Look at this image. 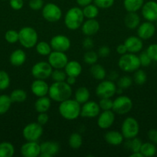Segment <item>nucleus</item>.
I'll return each instance as SVG.
<instances>
[{"mask_svg": "<svg viewBox=\"0 0 157 157\" xmlns=\"http://www.w3.org/2000/svg\"><path fill=\"white\" fill-rule=\"evenodd\" d=\"M130 157H144L143 155L142 154L139 152H135V153H132V154L130 155Z\"/></svg>", "mask_w": 157, "mask_h": 157, "instance_id": "obj_59", "label": "nucleus"}, {"mask_svg": "<svg viewBox=\"0 0 157 157\" xmlns=\"http://www.w3.org/2000/svg\"><path fill=\"white\" fill-rule=\"evenodd\" d=\"M10 85V78L5 71H0V90L7 89Z\"/></svg>", "mask_w": 157, "mask_h": 157, "instance_id": "obj_41", "label": "nucleus"}, {"mask_svg": "<svg viewBox=\"0 0 157 157\" xmlns=\"http://www.w3.org/2000/svg\"><path fill=\"white\" fill-rule=\"evenodd\" d=\"M90 74L95 79L99 80V81H103L106 77V69L99 64H92L90 67Z\"/></svg>", "mask_w": 157, "mask_h": 157, "instance_id": "obj_29", "label": "nucleus"}, {"mask_svg": "<svg viewBox=\"0 0 157 157\" xmlns=\"http://www.w3.org/2000/svg\"><path fill=\"white\" fill-rule=\"evenodd\" d=\"M122 93H123V89L120 88V87H118V88L116 89V94H121Z\"/></svg>", "mask_w": 157, "mask_h": 157, "instance_id": "obj_60", "label": "nucleus"}, {"mask_svg": "<svg viewBox=\"0 0 157 157\" xmlns=\"http://www.w3.org/2000/svg\"><path fill=\"white\" fill-rule=\"evenodd\" d=\"M100 109L103 110H109L112 109V105H113V101L110 99V98H101L99 103Z\"/></svg>", "mask_w": 157, "mask_h": 157, "instance_id": "obj_45", "label": "nucleus"}, {"mask_svg": "<svg viewBox=\"0 0 157 157\" xmlns=\"http://www.w3.org/2000/svg\"><path fill=\"white\" fill-rule=\"evenodd\" d=\"M49 121V116L46 113H39V114L37 117V122L42 126L46 124Z\"/></svg>", "mask_w": 157, "mask_h": 157, "instance_id": "obj_51", "label": "nucleus"}, {"mask_svg": "<svg viewBox=\"0 0 157 157\" xmlns=\"http://www.w3.org/2000/svg\"><path fill=\"white\" fill-rule=\"evenodd\" d=\"M121 130L123 137L126 139L129 140L135 137L139 132V125L138 121L131 117L126 118L122 124Z\"/></svg>", "mask_w": 157, "mask_h": 157, "instance_id": "obj_6", "label": "nucleus"}, {"mask_svg": "<svg viewBox=\"0 0 157 157\" xmlns=\"http://www.w3.org/2000/svg\"><path fill=\"white\" fill-rule=\"evenodd\" d=\"M50 107V98L46 96L38 98L35 103V109L38 113H46Z\"/></svg>", "mask_w": 157, "mask_h": 157, "instance_id": "obj_27", "label": "nucleus"}, {"mask_svg": "<svg viewBox=\"0 0 157 157\" xmlns=\"http://www.w3.org/2000/svg\"><path fill=\"white\" fill-rule=\"evenodd\" d=\"M116 52L119 55H123L127 53L128 51H127V48H126V45H125V44H120L117 46Z\"/></svg>", "mask_w": 157, "mask_h": 157, "instance_id": "obj_55", "label": "nucleus"}, {"mask_svg": "<svg viewBox=\"0 0 157 157\" xmlns=\"http://www.w3.org/2000/svg\"><path fill=\"white\" fill-rule=\"evenodd\" d=\"M84 15L83 9L78 7H72L66 12L64 18V22L66 28L69 30H77L82 26L84 21Z\"/></svg>", "mask_w": 157, "mask_h": 157, "instance_id": "obj_3", "label": "nucleus"}, {"mask_svg": "<svg viewBox=\"0 0 157 157\" xmlns=\"http://www.w3.org/2000/svg\"><path fill=\"white\" fill-rule=\"evenodd\" d=\"M156 27H157V20H156Z\"/></svg>", "mask_w": 157, "mask_h": 157, "instance_id": "obj_62", "label": "nucleus"}, {"mask_svg": "<svg viewBox=\"0 0 157 157\" xmlns=\"http://www.w3.org/2000/svg\"><path fill=\"white\" fill-rule=\"evenodd\" d=\"M66 82L68 84H69L70 86L74 85L76 82V78L75 77H72V76H67L66 80Z\"/></svg>", "mask_w": 157, "mask_h": 157, "instance_id": "obj_57", "label": "nucleus"}, {"mask_svg": "<svg viewBox=\"0 0 157 157\" xmlns=\"http://www.w3.org/2000/svg\"><path fill=\"white\" fill-rule=\"evenodd\" d=\"M83 12L85 18H88V19L95 18L99 15V8L95 4H89L88 6H84Z\"/></svg>", "mask_w": 157, "mask_h": 157, "instance_id": "obj_33", "label": "nucleus"}, {"mask_svg": "<svg viewBox=\"0 0 157 157\" xmlns=\"http://www.w3.org/2000/svg\"><path fill=\"white\" fill-rule=\"evenodd\" d=\"M2 1H8V0H2Z\"/></svg>", "mask_w": 157, "mask_h": 157, "instance_id": "obj_61", "label": "nucleus"}, {"mask_svg": "<svg viewBox=\"0 0 157 157\" xmlns=\"http://www.w3.org/2000/svg\"><path fill=\"white\" fill-rule=\"evenodd\" d=\"M148 138L151 143L157 145V130L152 129L148 132Z\"/></svg>", "mask_w": 157, "mask_h": 157, "instance_id": "obj_52", "label": "nucleus"}, {"mask_svg": "<svg viewBox=\"0 0 157 157\" xmlns=\"http://www.w3.org/2000/svg\"><path fill=\"white\" fill-rule=\"evenodd\" d=\"M152 61L157 62V44H151L146 51Z\"/></svg>", "mask_w": 157, "mask_h": 157, "instance_id": "obj_48", "label": "nucleus"}, {"mask_svg": "<svg viewBox=\"0 0 157 157\" xmlns=\"http://www.w3.org/2000/svg\"><path fill=\"white\" fill-rule=\"evenodd\" d=\"M9 5L14 10H20L24 6L23 0H9Z\"/></svg>", "mask_w": 157, "mask_h": 157, "instance_id": "obj_50", "label": "nucleus"}, {"mask_svg": "<svg viewBox=\"0 0 157 157\" xmlns=\"http://www.w3.org/2000/svg\"><path fill=\"white\" fill-rule=\"evenodd\" d=\"M144 0H124L123 6L128 12H136L142 9Z\"/></svg>", "mask_w": 157, "mask_h": 157, "instance_id": "obj_28", "label": "nucleus"}, {"mask_svg": "<svg viewBox=\"0 0 157 157\" xmlns=\"http://www.w3.org/2000/svg\"><path fill=\"white\" fill-rule=\"evenodd\" d=\"M42 14L46 21L49 22H56L61 18L62 10L57 5L49 2L43 6Z\"/></svg>", "mask_w": 157, "mask_h": 157, "instance_id": "obj_11", "label": "nucleus"}, {"mask_svg": "<svg viewBox=\"0 0 157 157\" xmlns=\"http://www.w3.org/2000/svg\"><path fill=\"white\" fill-rule=\"evenodd\" d=\"M64 68L67 76H72L75 77V78L79 76L82 73V70H83L80 63L76 61H68Z\"/></svg>", "mask_w": 157, "mask_h": 157, "instance_id": "obj_23", "label": "nucleus"}, {"mask_svg": "<svg viewBox=\"0 0 157 157\" xmlns=\"http://www.w3.org/2000/svg\"><path fill=\"white\" fill-rule=\"evenodd\" d=\"M123 136L122 133L115 130L108 131L105 135L106 143L112 146H119L123 141Z\"/></svg>", "mask_w": 157, "mask_h": 157, "instance_id": "obj_25", "label": "nucleus"}, {"mask_svg": "<svg viewBox=\"0 0 157 157\" xmlns=\"http://www.w3.org/2000/svg\"><path fill=\"white\" fill-rule=\"evenodd\" d=\"M108 77H109V80L113 81L119 78V75L115 71H112L109 74Z\"/></svg>", "mask_w": 157, "mask_h": 157, "instance_id": "obj_58", "label": "nucleus"}, {"mask_svg": "<svg viewBox=\"0 0 157 157\" xmlns=\"http://www.w3.org/2000/svg\"><path fill=\"white\" fill-rule=\"evenodd\" d=\"M12 103L10 96L6 94L0 95V115L6 113L10 109Z\"/></svg>", "mask_w": 157, "mask_h": 157, "instance_id": "obj_36", "label": "nucleus"}, {"mask_svg": "<svg viewBox=\"0 0 157 157\" xmlns=\"http://www.w3.org/2000/svg\"><path fill=\"white\" fill-rule=\"evenodd\" d=\"M83 60L86 64L92 65V64H95L98 61V54L95 53L93 51H89L85 53L84 56H83Z\"/></svg>", "mask_w": 157, "mask_h": 157, "instance_id": "obj_42", "label": "nucleus"}, {"mask_svg": "<svg viewBox=\"0 0 157 157\" xmlns=\"http://www.w3.org/2000/svg\"><path fill=\"white\" fill-rule=\"evenodd\" d=\"M40 148H41L40 157H52L58 153L60 147L57 142L46 141L40 144Z\"/></svg>", "mask_w": 157, "mask_h": 157, "instance_id": "obj_19", "label": "nucleus"}, {"mask_svg": "<svg viewBox=\"0 0 157 157\" xmlns=\"http://www.w3.org/2000/svg\"><path fill=\"white\" fill-rule=\"evenodd\" d=\"M124 44L129 53H138L143 48V41L139 37L137 36L129 37L125 40Z\"/></svg>", "mask_w": 157, "mask_h": 157, "instance_id": "obj_21", "label": "nucleus"}, {"mask_svg": "<svg viewBox=\"0 0 157 157\" xmlns=\"http://www.w3.org/2000/svg\"><path fill=\"white\" fill-rule=\"evenodd\" d=\"M29 6L32 10H40L44 6V2H43V0H30L29 3Z\"/></svg>", "mask_w": 157, "mask_h": 157, "instance_id": "obj_49", "label": "nucleus"}, {"mask_svg": "<svg viewBox=\"0 0 157 157\" xmlns=\"http://www.w3.org/2000/svg\"><path fill=\"white\" fill-rule=\"evenodd\" d=\"M49 86L45 80L35 79L31 85V90L32 94L38 98L44 97L49 94Z\"/></svg>", "mask_w": 157, "mask_h": 157, "instance_id": "obj_20", "label": "nucleus"}, {"mask_svg": "<svg viewBox=\"0 0 157 157\" xmlns=\"http://www.w3.org/2000/svg\"><path fill=\"white\" fill-rule=\"evenodd\" d=\"M142 15L146 21H156L157 20V2L155 1H148L142 7Z\"/></svg>", "mask_w": 157, "mask_h": 157, "instance_id": "obj_16", "label": "nucleus"}, {"mask_svg": "<svg viewBox=\"0 0 157 157\" xmlns=\"http://www.w3.org/2000/svg\"><path fill=\"white\" fill-rule=\"evenodd\" d=\"M10 63L15 67H19L22 65L26 61V55L22 49H16L11 54L9 58Z\"/></svg>", "mask_w": 157, "mask_h": 157, "instance_id": "obj_24", "label": "nucleus"}, {"mask_svg": "<svg viewBox=\"0 0 157 157\" xmlns=\"http://www.w3.org/2000/svg\"><path fill=\"white\" fill-rule=\"evenodd\" d=\"M115 121V113L112 110H103L99 114L97 124L99 127L103 130H107L113 124Z\"/></svg>", "mask_w": 157, "mask_h": 157, "instance_id": "obj_17", "label": "nucleus"}, {"mask_svg": "<svg viewBox=\"0 0 157 157\" xmlns=\"http://www.w3.org/2000/svg\"><path fill=\"white\" fill-rule=\"evenodd\" d=\"M109 54H110V49L108 46H102L99 49L98 52V55H99L100 57H103V58H105V57L109 56Z\"/></svg>", "mask_w": 157, "mask_h": 157, "instance_id": "obj_54", "label": "nucleus"}, {"mask_svg": "<svg viewBox=\"0 0 157 157\" xmlns=\"http://www.w3.org/2000/svg\"><path fill=\"white\" fill-rule=\"evenodd\" d=\"M68 61V57L65 52L53 51L49 55L48 62L54 69L64 68Z\"/></svg>", "mask_w": 157, "mask_h": 157, "instance_id": "obj_12", "label": "nucleus"}, {"mask_svg": "<svg viewBox=\"0 0 157 157\" xmlns=\"http://www.w3.org/2000/svg\"><path fill=\"white\" fill-rule=\"evenodd\" d=\"M69 145L71 148L76 149L80 148L83 145V137L78 133H73L70 135L69 138Z\"/></svg>", "mask_w": 157, "mask_h": 157, "instance_id": "obj_38", "label": "nucleus"}, {"mask_svg": "<svg viewBox=\"0 0 157 157\" xmlns=\"http://www.w3.org/2000/svg\"><path fill=\"white\" fill-rule=\"evenodd\" d=\"M133 80L134 82L137 84V85H143L146 83V80H147V75L145 73L144 71L141 70L139 68L136 70L134 73L133 75Z\"/></svg>", "mask_w": 157, "mask_h": 157, "instance_id": "obj_39", "label": "nucleus"}, {"mask_svg": "<svg viewBox=\"0 0 157 157\" xmlns=\"http://www.w3.org/2000/svg\"><path fill=\"white\" fill-rule=\"evenodd\" d=\"M100 29L99 23L95 18L86 20L82 25V32L86 36H92L99 32Z\"/></svg>", "mask_w": 157, "mask_h": 157, "instance_id": "obj_22", "label": "nucleus"}, {"mask_svg": "<svg viewBox=\"0 0 157 157\" xmlns=\"http://www.w3.org/2000/svg\"><path fill=\"white\" fill-rule=\"evenodd\" d=\"M90 93L87 87H80L75 90V100L80 104H83L89 100Z\"/></svg>", "mask_w": 157, "mask_h": 157, "instance_id": "obj_30", "label": "nucleus"}, {"mask_svg": "<svg viewBox=\"0 0 157 157\" xmlns=\"http://www.w3.org/2000/svg\"><path fill=\"white\" fill-rule=\"evenodd\" d=\"M51 78L54 82H61V81H66L67 75L65 71H62V69H55L52 71Z\"/></svg>", "mask_w": 157, "mask_h": 157, "instance_id": "obj_40", "label": "nucleus"}, {"mask_svg": "<svg viewBox=\"0 0 157 157\" xmlns=\"http://www.w3.org/2000/svg\"><path fill=\"white\" fill-rule=\"evenodd\" d=\"M50 45L53 51L66 52L70 48L71 41L70 39L65 35H57L52 38Z\"/></svg>", "mask_w": 157, "mask_h": 157, "instance_id": "obj_13", "label": "nucleus"}, {"mask_svg": "<svg viewBox=\"0 0 157 157\" xmlns=\"http://www.w3.org/2000/svg\"><path fill=\"white\" fill-rule=\"evenodd\" d=\"M15 153L14 146L9 142L0 143V157H12Z\"/></svg>", "mask_w": 157, "mask_h": 157, "instance_id": "obj_32", "label": "nucleus"}, {"mask_svg": "<svg viewBox=\"0 0 157 157\" xmlns=\"http://www.w3.org/2000/svg\"><path fill=\"white\" fill-rule=\"evenodd\" d=\"M100 113V107L95 101H88L83 104L81 107L80 116L86 118H94L99 116Z\"/></svg>", "mask_w": 157, "mask_h": 157, "instance_id": "obj_14", "label": "nucleus"}, {"mask_svg": "<svg viewBox=\"0 0 157 157\" xmlns=\"http://www.w3.org/2000/svg\"><path fill=\"white\" fill-rule=\"evenodd\" d=\"M142 144H143V143H142L141 140L135 136L132 139L127 140V142L125 144V147L129 149L132 153H135V152L140 151Z\"/></svg>", "mask_w": 157, "mask_h": 157, "instance_id": "obj_34", "label": "nucleus"}, {"mask_svg": "<svg viewBox=\"0 0 157 157\" xmlns=\"http://www.w3.org/2000/svg\"><path fill=\"white\" fill-rule=\"evenodd\" d=\"M132 101L127 96H119L113 101L112 111L119 115H124L129 113L132 108Z\"/></svg>", "mask_w": 157, "mask_h": 157, "instance_id": "obj_7", "label": "nucleus"}, {"mask_svg": "<svg viewBox=\"0 0 157 157\" xmlns=\"http://www.w3.org/2000/svg\"><path fill=\"white\" fill-rule=\"evenodd\" d=\"M52 66L49 62L39 61L34 64L32 67V75L35 79L46 80L50 78L52 72Z\"/></svg>", "mask_w": 157, "mask_h": 157, "instance_id": "obj_8", "label": "nucleus"}, {"mask_svg": "<svg viewBox=\"0 0 157 157\" xmlns=\"http://www.w3.org/2000/svg\"><path fill=\"white\" fill-rule=\"evenodd\" d=\"M83 46L86 50H90L91 48H92L94 46V42L92 38H89V36H87V38L83 40Z\"/></svg>", "mask_w": 157, "mask_h": 157, "instance_id": "obj_53", "label": "nucleus"}, {"mask_svg": "<svg viewBox=\"0 0 157 157\" xmlns=\"http://www.w3.org/2000/svg\"><path fill=\"white\" fill-rule=\"evenodd\" d=\"M42 133V126L38 122L27 124L22 130L23 137L27 141H37L41 137Z\"/></svg>", "mask_w": 157, "mask_h": 157, "instance_id": "obj_9", "label": "nucleus"}, {"mask_svg": "<svg viewBox=\"0 0 157 157\" xmlns=\"http://www.w3.org/2000/svg\"><path fill=\"white\" fill-rule=\"evenodd\" d=\"M117 87L113 81L106 80L100 82L95 89L97 96L100 98H111L116 94Z\"/></svg>", "mask_w": 157, "mask_h": 157, "instance_id": "obj_10", "label": "nucleus"}, {"mask_svg": "<svg viewBox=\"0 0 157 157\" xmlns=\"http://www.w3.org/2000/svg\"><path fill=\"white\" fill-rule=\"evenodd\" d=\"M92 1L93 0H76V2L78 6L84 7V6L91 4Z\"/></svg>", "mask_w": 157, "mask_h": 157, "instance_id": "obj_56", "label": "nucleus"}, {"mask_svg": "<svg viewBox=\"0 0 157 157\" xmlns=\"http://www.w3.org/2000/svg\"><path fill=\"white\" fill-rule=\"evenodd\" d=\"M35 49H36L37 53L42 56H49V55L52 52V50L50 44L44 41L37 43L36 45H35Z\"/></svg>", "mask_w": 157, "mask_h": 157, "instance_id": "obj_35", "label": "nucleus"}, {"mask_svg": "<svg viewBox=\"0 0 157 157\" xmlns=\"http://www.w3.org/2000/svg\"><path fill=\"white\" fill-rule=\"evenodd\" d=\"M139 58L140 64L143 67H149L152 61L146 52H142L139 56Z\"/></svg>", "mask_w": 157, "mask_h": 157, "instance_id": "obj_47", "label": "nucleus"}, {"mask_svg": "<svg viewBox=\"0 0 157 157\" xmlns=\"http://www.w3.org/2000/svg\"><path fill=\"white\" fill-rule=\"evenodd\" d=\"M124 22L128 29L132 30L140 25V18L136 12H128L124 18Z\"/></svg>", "mask_w": 157, "mask_h": 157, "instance_id": "obj_26", "label": "nucleus"}, {"mask_svg": "<svg viewBox=\"0 0 157 157\" xmlns=\"http://www.w3.org/2000/svg\"><path fill=\"white\" fill-rule=\"evenodd\" d=\"M72 90L69 84L66 81L61 82H54L49 87V96L50 99L55 102H62L66 100L69 99L72 96Z\"/></svg>", "mask_w": 157, "mask_h": 157, "instance_id": "obj_1", "label": "nucleus"}, {"mask_svg": "<svg viewBox=\"0 0 157 157\" xmlns=\"http://www.w3.org/2000/svg\"><path fill=\"white\" fill-rule=\"evenodd\" d=\"M132 84V79L129 76H126V75L119 78L118 81H117V86H118V87H120L122 89L129 88Z\"/></svg>", "mask_w": 157, "mask_h": 157, "instance_id": "obj_44", "label": "nucleus"}, {"mask_svg": "<svg viewBox=\"0 0 157 157\" xmlns=\"http://www.w3.org/2000/svg\"><path fill=\"white\" fill-rule=\"evenodd\" d=\"M94 4L100 9H109L112 7L115 0H93Z\"/></svg>", "mask_w": 157, "mask_h": 157, "instance_id": "obj_46", "label": "nucleus"}, {"mask_svg": "<svg viewBox=\"0 0 157 157\" xmlns=\"http://www.w3.org/2000/svg\"><path fill=\"white\" fill-rule=\"evenodd\" d=\"M155 26L149 21L143 22L137 28V35L142 40L149 39L155 35Z\"/></svg>", "mask_w": 157, "mask_h": 157, "instance_id": "obj_18", "label": "nucleus"}, {"mask_svg": "<svg viewBox=\"0 0 157 157\" xmlns=\"http://www.w3.org/2000/svg\"><path fill=\"white\" fill-rule=\"evenodd\" d=\"M118 65L125 72H134L140 67L139 56L133 53H126L121 55L118 61Z\"/></svg>", "mask_w": 157, "mask_h": 157, "instance_id": "obj_5", "label": "nucleus"}, {"mask_svg": "<svg viewBox=\"0 0 157 157\" xmlns=\"http://www.w3.org/2000/svg\"><path fill=\"white\" fill-rule=\"evenodd\" d=\"M10 96L12 103H22L27 98V94L22 89H15L11 93Z\"/></svg>", "mask_w": 157, "mask_h": 157, "instance_id": "obj_37", "label": "nucleus"}, {"mask_svg": "<svg viewBox=\"0 0 157 157\" xmlns=\"http://www.w3.org/2000/svg\"><path fill=\"white\" fill-rule=\"evenodd\" d=\"M140 153L143 155L144 157H151L155 156L157 153V149L155 144L151 142L144 143L142 144L140 148Z\"/></svg>", "mask_w": 157, "mask_h": 157, "instance_id": "obj_31", "label": "nucleus"}, {"mask_svg": "<svg viewBox=\"0 0 157 157\" xmlns=\"http://www.w3.org/2000/svg\"><path fill=\"white\" fill-rule=\"evenodd\" d=\"M81 107L79 103L75 100L67 99L60 103L58 106V112L64 119L73 121L80 116Z\"/></svg>", "mask_w": 157, "mask_h": 157, "instance_id": "obj_2", "label": "nucleus"}, {"mask_svg": "<svg viewBox=\"0 0 157 157\" xmlns=\"http://www.w3.org/2000/svg\"><path fill=\"white\" fill-rule=\"evenodd\" d=\"M5 39L8 43L15 44L18 41V32L15 30H9L5 34Z\"/></svg>", "mask_w": 157, "mask_h": 157, "instance_id": "obj_43", "label": "nucleus"}, {"mask_svg": "<svg viewBox=\"0 0 157 157\" xmlns=\"http://www.w3.org/2000/svg\"><path fill=\"white\" fill-rule=\"evenodd\" d=\"M18 41L26 48H32L38 42V33L32 27L22 28L18 32Z\"/></svg>", "mask_w": 157, "mask_h": 157, "instance_id": "obj_4", "label": "nucleus"}, {"mask_svg": "<svg viewBox=\"0 0 157 157\" xmlns=\"http://www.w3.org/2000/svg\"><path fill=\"white\" fill-rule=\"evenodd\" d=\"M20 153L24 157H38L41 153L40 144L37 141H27L20 149Z\"/></svg>", "mask_w": 157, "mask_h": 157, "instance_id": "obj_15", "label": "nucleus"}]
</instances>
